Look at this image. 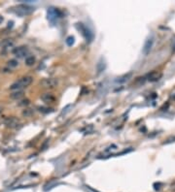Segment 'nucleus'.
Wrapping results in <instances>:
<instances>
[{
    "mask_svg": "<svg viewBox=\"0 0 175 192\" xmlns=\"http://www.w3.org/2000/svg\"><path fill=\"white\" fill-rule=\"evenodd\" d=\"M32 77H30V76H25V77H23L21 78L19 80H17L16 82H14L13 84L10 86V89L11 90H21L23 87H27L32 82Z\"/></svg>",
    "mask_w": 175,
    "mask_h": 192,
    "instance_id": "f257e3e1",
    "label": "nucleus"
},
{
    "mask_svg": "<svg viewBox=\"0 0 175 192\" xmlns=\"http://www.w3.org/2000/svg\"><path fill=\"white\" fill-rule=\"evenodd\" d=\"M76 27L78 28V30H79L80 32L82 33V35L84 36V38L86 39V41L88 43H91L93 41V33L91 31V30L88 28L86 25L83 24V23H77L76 24Z\"/></svg>",
    "mask_w": 175,
    "mask_h": 192,
    "instance_id": "f03ea898",
    "label": "nucleus"
},
{
    "mask_svg": "<svg viewBox=\"0 0 175 192\" xmlns=\"http://www.w3.org/2000/svg\"><path fill=\"white\" fill-rule=\"evenodd\" d=\"M47 16H48V20L51 23H53V24L58 22V18H61L60 12L56 8H50L48 12H47Z\"/></svg>",
    "mask_w": 175,
    "mask_h": 192,
    "instance_id": "7ed1b4c3",
    "label": "nucleus"
},
{
    "mask_svg": "<svg viewBox=\"0 0 175 192\" xmlns=\"http://www.w3.org/2000/svg\"><path fill=\"white\" fill-rule=\"evenodd\" d=\"M154 41H155V37H154V35H151V36H149L147 39H146L145 43H144L143 49H142V51L145 55H147V54L150 53L151 49H152V48H153Z\"/></svg>",
    "mask_w": 175,
    "mask_h": 192,
    "instance_id": "20e7f679",
    "label": "nucleus"
},
{
    "mask_svg": "<svg viewBox=\"0 0 175 192\" xmlns=\"http://www.w3.org/2000/svg\"><path fill=\"white\" fill-rule=\"evenodd\" d=\"M32 11H33L32 7L27 6V5H20L17 7V9H16V13L21 16H27L28 14L31 13Z\"/></svg>",
    "mask_w": 175,
    "mask_h": 192,
    "instance_id": "39448f33",
    "label": "nucleus"
},
{
    "mask_svg": "<svg viewBox=\"0 0 175 192\" xmlns=\"http://www.w3.org/2000/svg\"><path fill=\"white\" fill-rule=\"evenodd\" d=\"M56 84H58V80L54 79V78H47L41 82V85L46 88H54L56 86Z\"/></svg>",
    "mask_w": 175,
    "mask_h": 192,
    "instance_id": "423d86ee",
    "label": "nucleus"
},
{
    "mask_svg": "<svg viewBox=\"0 0 175 192\" xmlns=\"http://www.w3.org/2000/svg\"><path fill=\"white\" fill-rule=\"evenodd\" d=\"M5 125L9 128H17L20 125V120L16 117H8L5 119Z\"/></svg>",
    "mask_w": 175,
    "mask_h": 192,
    "instance_id": "0eeeda50",
    "label": "nucleus"
},
{
    "mask_svg": "<svg viewBox=\"0 0 175 192\" xmlns=\"http://www.w3.org/2000/svg\"><path fill=\"white\" fill-rule=\"evenodd\" d=\"M14 53H15L16 56L22 58V57H25V55H27L28 49L27 47H19V48H17L15 51H14Z\"/></svg>",
    "mask_w": 175,
    "mask_h": 192,
    "instance_id": "6e6552de",
    "label": "nucleus"
},
{
    "mask_svg": "<svg viewBox=\"0 0 175 192\" xmlns=\"http://www.w3.org/2000/svg\"><path fill=\"white\" fill-rule=\"evenodd\" d=\"M160 78H162V73L156 72V71H153V72L149 73L147 76V79H148V80H150V82H157V80H159Z\"/></svg>",
    "mask_w": 175,
    "mask_h": 192,
    "instance_id": "1a4fd4ad",
    "label": "nucleus"
},
{
    "mask_svg": "<svg viewBox=\"0 0 175 192\" xmlns=\"http://www.w3.org/2000/svg\"><path fill=\"white\" fill-rule=\"evenodd\" d=\"M131 76H132L131 73H127V74H125V75L121 76V77H119V78H117L115 82H117V84H124V82H127V80L131 79Z\"/></svg>",
    "mask_w": 175,
    "mask_h": 192,
    "instance_id": "9d476101",
    "label": "nucleus"
},
{
    "mask_svg": "<svg viewBox=\"0 0 175 192\" xmlns=\"http://www.w3.org/2000/svg\"><path fill=\"white\" fill-rule=\"evenodd\" d=\"M41 99L45 103H52V102L55 101V96L51 93H45L41 96Z\"/></svg>",
    "mask_w": 175,
    "mask_h": 192,
    "instance_id": "9b49d317",
    "label": "nucleus"
},
{
    "mask_svg": "<svg viewBox=\"0 0 175 192\" xmlns=\"http://www.w3.org/2000/svg\"><path fill=\"white\" fill-rule=\"evenodd\" d=\"M23 90H17L15 92H13V93H11L10 97L12 99H15V100H19V99H21L22 97L23 96Z\"/></svg>",
    "mask_w": 175,
    "mask_h": 192,
    "instance_id": "f8f14e48",
    "label": "nucleus"
},
{
    "mask_svg": "<svg viewBox=\"0 0 175 192\" xmlns=\"http://www.w3.org/2000/svg\"><path fill=\"white\" fill-rule=\"evenodd\" d=\"M106 67V64H105V61H104L103 58H100V60L98 61L97 65H96V68H97V71L98 72H102V71L105 69Z\"/></svg>",
    "mask_w": 175,
    "mask_h": 192,
    "instance_id": "ddd939ff",
    "label": "nucleus"
},
{
    "mask_svg": "<svg viewBox=\"0 0 175 192\" xmlns=\"http://www.w3.org/2000/svg\"><path fill=\"white\" fill-rule=\"evenodd\" d=\"M7 65H8L9 68H16L19 66V61L17 60V59H10V60L7 62Z\"/></svg>",
    "mask_w": 175,
    "mask_h": 192,
    "instance_id": "4468645a",
    "label": "nucleus"
},
{
    "mask_svg": "<svg viewBox=\"0 0 175 192\" xmlns=\"http://www.w3.org/2000/svg\"><path fill=\"white\" fill-rule=\"evenodd\" d=\"M34 63H35L34 56H27V57L25 58V64H27V66H32Z\"/></svg>",
    "mask_w": 175,
    "mask_h": 192,
    "instance_id": "2eb2a0df",
    "label": "nucleus"
},
{
    "mask_svg": "<svg viewBox=\"0 0 175 192\" xmlns=\"http://www.w3.org/2000/svg\"><path fill=\"white\" fill-rule=\"evenodd\" d=\"M65 42H66V44H67V46L71 47L72 45L74 44V42H75V38L73 37V36H69V37L66 38Z\"/></svg>",
    "mask_w": 175,
    "mask_h": 192,
    "instance_id": "dca6fc26",
    "label": "nucleus"
},
{
    "mask_svg": "<svg viewBox=\"0 0 175 192\" xmlns=\"http://www.w3.org/2000/svg\"><path fill=\"white\" fill-rule=\"evenodd\" d=\"M71 107H72L71 105H67V106L65 107V108H63V111H62V112H61V115H65L66 113L69 112V111H70L69 109L71 108Z\"/></svg>",
    "mask_w": 175,
    "mask_h": 192,
    "instance_id": "f3484780",
    "label": "nucleus"
},
{
    "mask_svg": "<svg viewBox=\"0 0 175 192\" xmlns=\"http://www.w3.org/2000/svg\"><path fill=\"white\" fill-rule=\"evenodd\" d=\"M32 113H33V112H32L31 110H30V109H27V110H25V111H23V115H25V117H28V115H30Z\"/></svg>",
    "mask_w": 175,
    "mask_h": 192,
    "instance_id": "a211bd4d",
    "label": "nucleus"
},
{
    "mask_svg": "<svg viewBox=\"0 0 175 192\" xmlns=\"http://www.w3.org/2000/svg\"><path fill=\"white\" fill-rule=\"evenodd\" d=\"M29 104V100L28 99H25V100H23L22 101V103H20V106H27V105H28Z\"/></svg>",
    "mask_w": 175,
    "mask_h": 192,
    "instance_id": "6ab92c4d",
    "label": "nucleus"
},
{
    "mask_svg": "<svg viewBox=\"0 0 175 192\" xmlns=\"http://www.w3.org/2000/svg\"><path fill=\"white\" fill-rule=\"evenodd\" d=\"M2 110H3V109H2V107H0V113H2Z\"/></svg>",
    "mask_w": 175,
    "mask_h": 192,
    "instance_id": "aec40b11",
    "label": "nucleus"
},
{
    "mask_svg": "<svg viewBox=\"0 0 175 192\" xmlns=\"http://www.w3.org/2000/svg\"><path fill=\"white\" fill-rule=\"evenodd\" d=\"M173 48H174V49H173V51H175V45H174V47H173Z\"/></svg>",
    "mask_w": 175,
    "mask_h": 192,
    "instance_id": "412c9836",
    "label": "nucleus"
}]
</instances>
